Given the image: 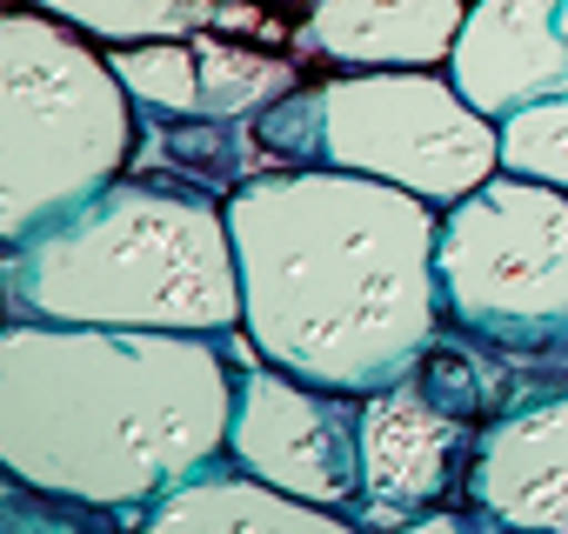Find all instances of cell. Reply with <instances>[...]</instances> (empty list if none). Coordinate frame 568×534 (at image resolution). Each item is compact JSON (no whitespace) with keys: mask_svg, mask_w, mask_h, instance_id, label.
<instances>
[{"mask_svg":"<svg viewBox=\"0 0 568 534\" xmlns=\"http://www.w3.org/2000/svg\"><path fill=\"white\" fill-rule=\"evenodd\" d=\"M221 207L241 335L261 361L342 394H375L422 361L442 328L435 201L342 167L274 161Z\"/></svg>","mask_w":568,"mask_h":534,"instance_id":"cell-1","label":"cell"},{"mask_svg":"<svg viewBox=\"0 0 568 534\" xmlns=\"http://www.w3.org/2000/svg\"><path fill=\"white\" fill-rule=\"evenodd\" d=\"M234 355L221 335L0 328V468L101 521H141L227 448Z\"/></svg>","mask_w":568,"mask_h":534,"instance_id":"cell-2","label":"cell"},{"mask_svg":"<svg viewBox=\"0 0 568 534\" xmlns=\"http://www.w3.org/2000/svg\"><path fill=\"white\" fill-rule=\"evenodd\" d=\"M0 301L14 321L234 335L241 275H234L227 207L194 187L114 174L81 207L14 240Z\"/></svg>","mask_w":568,"mask_h":534,"instance_id":"cell-3","label":"cell"},{"mask_svg":"<svg viewBox=\"0 0 568 534\" xmlns=\"http://www.w3.org/2000/svg\"><path fill=\"white\" fill-rule=\"evenodd\" d=\"M134 101L88 34L41 8H0V240H28L128 174Z\"/></svg>","mask_w":568,"mask_h":534,"instance_id":"cell-4","label":"cell"},{"mask_svg":"<svg viewBox=\"0 0 568 534\" xmlns=\"http://www.w3.org/2000/svg\"><path fill=\"white\" fill-rule=\"evenodd\" d=\"M267 161L342 167L408 187L435 207L501 167V121L468 107L448 68H335L254 121Z\"/></svg>","mask_w":568,"mask_h":534,"instance_id":"cell-5","label":"cell"},{"mask_svg":"<svg viewBox=\"0 0 568 534\" xmlns=\"http://www.w3.org/2000/svg\"><path fill=\"white\" fill-rule=\"evenodd\" d=\"M442 321L528 361L568 368V187L495 167L435 220Z\"/></svg>","mask_w":568,"mask_h":534,"instance_id":"cell-6","label":"cell"},{"mask_svg":"<svg viewBox=\"0 0 568 534\" xmlns=\"http://www.w3.org/2000/svg\"><path fill=\"white\" fill-rule=\"evenodd\" d=\"M221 341L234 355L227 454L315 507L355 514V501H362V394L315 388L288 368L261 361L241 328Z\"/></svg>","mask_w":568,"mask_h":534,"instance_id":"cell-7","label":"cell"},{"mask_svg":"<svg viewBox=\"0 0 568 534\" xmlns=\"http://www.w3.org/2000/svg\"><path fill=\"white\" fill-rule=\"evenodd\" d=\"M475 454V421L448 414L415 388V374L362 394V501L355 527H415L422 507L462 501Z\"/></svg>","mask_w":568,"mask_h":534,"instance_id":"cell-8","label":"cell"},{"mask_svg":"<svg viewBox=\"0 0 568 534\" xmlns=\"http://www.w3.org/2000/svg\"><path fill=\"white\" fill-rule=\"evenodd\" d=\"M462 501L481 527H568V374L528 388L475 428Z\"/></svg>","mask_w":568,"mask_h":534,"instance_id":"cell-9","label":"cell"},{"mask_svg":"<svg viewBox=\"0 0 568 534\" xmlns=\"http://www.w3.org/2000/svg\"><path fill=\"white\" fill-rule=\"evenodd\" d=\"M448 81L488 121L568 94V0H468Z\"/></svg>","mask_w":568,"mask_h":534,"instance_id":"cell-10","label":"cell"},{"mask_svg":"<svg viewBox=\"0 0 568 534\" xmlns=\"http://www.w3.org/2000/svg\"><path fill=\"white\" fill-rule=\"evenodd\" d=\"M468 0H302L288 48L322 68H448Z\"/></svg>","mask_w":568,"mask_h":534,"instance_id":"cell-11","label":"cell"},{"mask_svg":"<svg viewBox=\"0 0 568 534\" xmlns=\"http://www.w3.org/2000/svg\"><path fill=\"white\" fill-rule=\"evenodd\" d=\"M134 527H174V534H348L355 521L261 481L254 468H241L221 448L187 481H174L161 501H148Z\"/></svg>","mask_w":568,"mask_h":534,"instance_id":"cell-12","label":"cell"},{"mask_svg":"<svg viewBox=\"0 0 568 534\" xmlns=\"http://www.w3.org/2000/svg\"><path fill=\"white\" fill-rule=\"evenodd\" d=\"M267 161L254 121H221V114H141L134 107V154L128 174L168 181V187H194L227 201L241 181H254Z\"/></svg>","mask_w":568,"mask_h":534,"instance_id":"cell-13","label":"cell"},{"mask_svg":"<svg viewBox=\"0 0 568 534\" xmlns=\"http://www.w3.org/2000/svg\"><path fill=\"white\" fill-rule=\"evenodd\" d=\"M408 374H415V388H422L428 401H442L448 414H462V421L481 428L488 414H501L508 401H521L528 388H541V381H555V374H568V368H528V361H515V355L475 341L468 328L442 321L435 341L422 348V361H415Z\"/></svg>","mask_w":568,"mask_h":534,"instance_id":"cell-14","label":"cell"},{"mask_svg":"<svg viewBox=\"0 0 568 534\" xmlns=\"http://www.w3.org/2000/svg\"><path fill=\"white\" fill-rule=\"evenodd\" d=\"M194 61H201V114L221 121H261L274 101L302 88V54H267L254 41H234L227 28H194Z\"/></svg>","mask_w":568,"mask_h":534,"instance_id":"cell-15","label":"cell"},{"mask_svg":"<svg viewBox=\"0 0 568 534\" xmlns=\"http://www.w3.org/2000/svg\"><path fill=\"white\" fill-rule=\"evenodd\" d=\"M21 8H41V14L68 21L94 48L168 41V34H194V28L214 21V0H21Z\"/></svg>","mask_w":568,"mask_h":534,"instance_id":"cell-16","label":"cell"},{"mask_svg":"<svg viewBox=\"0 0 568 534\" xmlns=\"http://www.w3.org/2000/svg\"><path fill=\"white\" fill-rule=\"evenodd\" d=\"M101 54L121 74V88H128V101L141 114H201V61H194L187 34L121 41V48H101Z\"/></svg>","mask_w":568,"mask_h":534,"instance_id":"cell-17","label":"cell"},{"mask_svg":"<svg viewBox=\"0 0 568 534\" xmlns=\"http://www.w3.org/2000/svg\"><path fill=\"white\" fill-rule=\"evenodd\" d=\"M501 167L535 174L548 187H568V94L535 101V107L501 121Z\"/></svg>","mask_w":568,"mask_h":534,"instance_id":"cell-18","label":"cell"},{"mask_svg":"<svg viewBox=\"0 0 568 534\" xmlns=\"http://www.w3.org/2000/svg\"><path fill=\"white\" fill-rule=\"evenodd\" d=\"M8 254H14V247H8V240H0V275H8Z\"/></svg>","mask_w":568,"mask_h":534,"instance_id":"cell-19","label":"cell"},{"mask_svg":"<svg viewBox=\"0 0 568 534\" xmlns=\"http://www.w3.org/2000/svg\"><path fill=\"white\" fill-rule=\"evenodd\" d=\"M0 8H8V0H0Z\"/></svg>","mask_w":568,"mask_h":534,"instance_id":"cell-20","label":"cell"}]
</instances>
